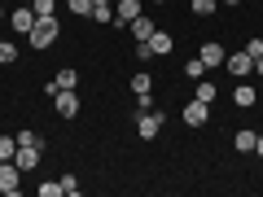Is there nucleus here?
<instances>
[{
	"label": "nucleus",
	"mask_w": 263,
	"mask_h": 197,
	"mask_svg": "<svg viewBox=\"0 0 263 197\" xmlns=\"http://www.w3.org/2000/svg\"><path fill=\"white\" fill-rule=\"evenodd\" d=\"M57 35H62V27H57V13H53V18H35V27H31L27 44L44 53V48H53V44H57Z\"/></svg>",
	"instance_id": "nucleus-1"
},
{
	"label": "nucleus",
	"mask_w": 263,
	"mask_h": 197,
	"mask_svg": "<svg viewBox=\"0 0 263 197\" xmlns=\"http://www.w3.org/2000/svg\"><path fill=\"white\" fill-rule=\"evenodd\" d=\"M224 70H228L233 79H254V57L246 53V48H237V53L224 57Z\"/></svg>",
	"instance_id": "nucleus-2"
},
{
	"label": "nucleus",
	"mask_w": 263,
	"mask_h": 197,
	"mask_svg": "<svg viewBox=\"0 0 263 197\" xmlns=\"http://www.w3.org/2000/svg\"><path fill=\"white\" fill-rule=\"evenodd\" d=\"M162 119H167V114H158V110H145V114H136V136H141V141H158Z\"/></svg>",
	"instance_id": "nucleus-3"
},
{
	"label": "nucleus",
	"mask_w": 263,
	"mask_h": 197,
	"mask_svg": "<svg viewBox=\"0 0 263 197\" xmlns=\"http://www.w3.org/2000/svg\"><path fill=\"white\" fill-rule=\"evenodd\" d=\"M0 193H5V197H18L22 193V167H18V162H0Z\"/></svg>",
	"instance_id": "nucleus-4"
},
{
	"label": "nucleus",
	"mask_w": 263,
	"mask_h": 197,
	"mask_svg": "<svg viewBox=\"0 0 263 197\" xmlns=\"http://www.w3.org/2000/svg\"><path fill=\"white\" fill-rule=\"evenodd\" d=\"M53 110L62 114V119H79V110H84V101H79L75 88H62V92L53 96Z\"/></svg>",
	"instance_id": "nucleus-5"
},
{
	"label": "nucleus",
	"mask_w": 263,
	"mask_h": 197,
	"mask_svg": "<svg viewBox=\"0 0 263 197\" xmlns=\"http://www.w3.org/2000/svg\"><path fill=\"white\" fill-rule=\"evenodd\" d=\"M145 13V0H114V27H132V18Z\"/></svg>",
	"instance_id": "nucleus-6"
},
{
	"label": "nucleus",
	"mask_w": 263,
	"mask_h": 197,
	"mask_svg": "<svg viewBox=\"0 0 263 197\" xmlns=\"http://www.w3.org/2000/svg\"><path fill=\"white\" fill-rule=\"evenodd\" d=\"M180 114H184L189 127H206V123H211V105H206V101H197V96H193V101H189Z\"/></svg>",
	"instance_id": "nucleus-7"
},
{
	"label": "nucleus",
	"mask_w": 263,
	"mask_h": 197,
	"mask_svg": "<svg viewBox=\"0 0 263 197\" xmlns=\"http://www.w3.org/2000/svg\"><path fill=\"white\" fill-rule=\"evenodd\" d=\"M254 101H259V88H254L250 79H237V84H233V105H241V110H254Z\"/></svg>",
	"instance_id": "nucleus-8"
},
{
	"label": "nucleus",
	"mask_w": 263,
	"mask_h": 197,
	"mask_svg": "<svg viewBox=\"0 0 263 197\" xmlns=\"http://www.w3.org/2000/svg\"><path fill=\"white\" fill-rule=\"evenodd\" d=\"M197 57L206 62V70H219V66H224V57H228V48H224V44H215V40H206Z\"/></svg>",
	"instance_id": "nucleus-9"
},
{
	"label": "nucleus",
	"mask_w": 263,
	"mask_h": 197,
	"mask_svg": "<svg viewBox=\"0 0 263 197\" xmlns=\"http://www.w3.org/2000/svg\"><path fill=\"white\" fill-rule=\"evenodd\" d=\"M154 31H158V22L149 18V9H145L141 18H132V40H136V44H141V40H149Z\"/></svg>",
	"instance_id": "nucleus-10"
},
{
	"label": "nucleus",
	"mask_w": 263,
	"mask_h": 197,
	"mask_svg": "<svg viewBox=\"0 0 263 197\" xmlns=\"http://www.w3.org/2000/svg\"><path fill=\"white\" fill-rule=\"evenodd\" d=\"M13 162H18V167H22V175H27V171H35V167H40V149H35V145H18Z\"/></svg>",
	"instance_id": "nucleus-11"
},
{
	"label": "nucleus",
	"mask_w": 263,
	"mask_h": 197,
	"mask_svg": "<svg viewBox=\"0 0 263 197\" xmlns=\"http://www.w3.org/2000/svg\"><path fill=\"white\" fill-rule=\"evenodd\" d=\"M145 44L154 48V57H167L171 48H176V40H171V31H162V27H158V31H154L149 40H145Z\"/></svg>",
	"instance_id": "nucleus-12"
},
{
	"label": "nucleus",
	"mask_w": 263,
	"mask_h": 197,
	"mask_svg": "<svg viewBox=\"0 0 263 197\" xmlns=\"http://www.w3.org/2000/svg\"><path fill=\"white\" fill-rule=\"evenodd\" d=\"M9 27L18 31V35H31V27H35V9H13L9 13Z\"/></svg>",
	"instance_id": "nucleus-13"
},
{
	"label": "nucleus",
	"mask_w": 263,
	"mask_h": 197,
	"mask_svg": "<svg viewBox=\"0 0 263 197\" xmlns=\"http://www.w3.org/2000/svg\"><path fill=\"white\" fill-rule=\"evenodd\" d=\"M193 96H197V101H206V105H215V96H219L215 79H197V84H193Z\"/></svg>",
	"instance_id": "nucleus-14"
},
{
	"label": "nucleus",
	"mask_w": 263,
	"mask_h": 197,
	"mask_svg": "<svg viewBox=\"0 0 263 197\" xmlns=\"http://www.w3.org/2000/svg\"><path fill=\"white\" fill-rule=\"evenodd\" d=\"M145 92H154V75L149 70H136L132 75V96H145Z\"/></svg>",
	"instance_id": "nucleus-15"
},
{
	"label": "nucleus",
	"mask_w": 263,
	"mask_h": 197,
	"mask_svg": "<svg viewBox=\"0 0 263 197\" xmlns=\"http://www.w3.org/2000/svg\"><path fill=\"white\" fill-rule=\"evenodd\" d=\"M237 153H254V145H259V131H250V127H241V131H237Z\"/></svg>",
	"instance_id": "nucleus-16"
},
{
	"label": "nucleus",
	"mask_w": 263,
	"mask_h": 197,
	"mask_svg": "<svg viewBox=\"0 0 263 197\" xmlns=\"http://www.w3.org/2000/svg\"><path fill=\"white\" fill-rule=\"evenodd\" d=\"M53 79H57V92H62V88H79V70H70V66H62Z\"/></svg>",
	"instance_id": "nucleus-17"
},
{
	"label": "nucleus",
	"mask_w": 263,
	"mask_h": 197,
	"mask_svg": "<svg viewBox=\"0 0 263 197\" xmlns=\"http://www.w3.org/2000/svg\"><path fill=\"white\" fill-rule=\"evenodd\" d=\"M206 75H211V70H206V62H202V57L184 62V79H193V84H197V79H206Z\"/></svg>",
	"instance_id": "nucleus-18"
},
{
	"label": "nucleus",
	"mask_w": 263,
	"mask_h": 197,
	"mask_svg": "<svg viewBox=\"0 0 263 197\" xmlns=\"http://www.w3.org/2000/svg\"><path fill=\"white\" fill-rule=\"evenodd\" d=\"M189 9H193L197 18H211V13L219 9V0H189Z\"/></svg>",
	"instance_id": "nucleus-19"
},
{
	"label": "nucleus",
	"mask_w": 263,
	"mask_h": 197,
	"mask_svg": "<svg viewBox=\"0 0 263 197\" xmlns=\"http://www.w3.org/2000/svg\"><path fill=\"white\" fill-rule=\"evenodd\" d=\"M92 22H101V27H114V5H92Z\"/></svg>",
	"instance_id": "nucleus-20"
},
{
	"label": "nucleus",
	"mask_w": 263,
	"mask_h": 197,
	"mask_svg": "<svg viewBox=\"0 0 263 197\" xmlns=\"http://www.w3.org/2000/svg\"><path fill=\"white\" fill-rule=\"evenodd\" d=\"M18 153V136H0V162H13Z\"/></svg>",
	"instance_id": "nucleus-21"
},
{
	"label": "nucleus",
	"mask_w": 263,
	"mask_h": 197,
	"mask_svg": "<svg viewBox=\"0 0 263 197\" xmlns=\"http://www.w3.org/2000/svg\"><path fill=\"white\" fill-rule=\"evenodd\" d=\"M18 62V44L13 40H0V66H13Z\"/></svg>",
	"instance_id": "nucleus-22"
},
{
	"label": "nucleus",
	"mask_w": 263,
	"mask_h": 197,
	"mask_svg": "<svg viewBox=\"0 0 263 197\" xmlns=\"http://www.w3.org/2000/svg\"><path fill=\"white\" fill-rule=\"evenodd\" d=\"M66 9L75 18H92V0H66Z\"/></svg>",
	"instance_id": "nucleus-23"
},
{
	"label": "nucleus",
	"mask_w": 263,
	"mask_h": 197,
	"mask_svg": "<svg viewBox=\"0 0 263 197\" xmlns=\"http://www.w3.org/2000/svg\"><path fill=\"white\" fill-rule=\"evenodd\" d=\"M31 9H35V18H53V13H57V0H31Z\"/></svg>",
	"instance_id": "nucleus-24"
},
{
	"label": "nucleus",
	"mask_w": 263,
	"mask_h": 197,
	"mask_svg": "<svg viewBox=\"0 0 263 197\" xmlns=\"http://www.w3.org/2000/svg\"><path fill=\"white\" fill-rule=\"evenodd\" d=\"M62 180V197H75L79 193V175H57Z\"/></svg>",
	"instance_id": "nucleus-25"
},
{
	"label": "nucleus",
	"mask_w": 263,
	"mask_h": 197,
	"mask_svg": "<svg viewBox=\"0 0 263 197\" xmlns=\"http://www.w3.org/2000/svg\"><path fill=\"white\" fill-rule=\"evenodd\" d=\"M40 197H62V180H44L40 184Z\"/></svg>",
	"instance_id": "nucleus-26"
},
{
	"label": "nucleus",
	"mask_w": 263,
	"mask_h": 197,
	"mask_svg": "<svg viewBox=\"0 0 263 197\" xmlns=\"http://www.w3.org/2000/svg\"><path fill=\"white\" fill-rule=\"evenodd\" d=\"M132 53H136V62H149V57H154V48H149V44H145V40H141V44L132 48Z\"/></svg>",
	"instance_id": "nucleus-27"
},
{
	"label": "nucleus",
	"mask_w": 263,
	"mask_h": 197,
	"mask_svg": "<svg viewBox=\"0 0 263 197\" xmlns=\"http://www.w3.org/2000/svg\"><path fill=\"white\" fill-rule=\"evenodd\" d=\"M145 110H154V92H145V96H136V114H145Z\"/></svg>",
	"instance_id": "nucleus-28"
},
{
	"label": "nucleus",
	"mask_w": 263,
	"mask_h": 197,
	"mask_svg": "<svg viewBox=\"0 0 263 197\" xmlns=\"http://www.w3.org/2000/svg\"><path fill=\"white\" fill-rule=\"evenodd\" d=\"M246 53H250V57H263V40H259V35L246 40Z\"/></svg>",
	"instance_id": "nucleus-29"
},
{
	"label": "nucleus",
	"mask_w": 263,
	"mask_h": 197,
	"mask_svg": "<svg viewBox=\"0 0 263 197\" xmlns=\"http://www.w3.org/2000/svg\"><path fill=\"white\" fill-rule=\"evenodd\" d=\"M254 75H263V57H254Z\"/></svg>",
	"instance_id": "nucleus-30"
},
{
	"label": "nucleus",
	"mask_w": 263,
	"mask_h": 197,
	"mask_svg": "<svg viewBox=\"0 0 263 197\" xmlns=\"http://www.w3.org/2000/svg\"><path fill=\"white\" fill-rule=\"evenodd\" d=\"M228 5H241V0H219V9H228Z\"/></svg>",
	"instance_id": "nucleus-31"
},
{
	"label": "nucleus",
	"mask_w": 263,
	"mask_h": 197,
	"mask_svg": "<svg viewBox=\"0 0 263 197\" xmlns=\"http://www.w3.org/2000/svg\"><path fill=\"white\" fill-rule=\"evenodd\" d=\"M254 153H259V158H263V136H259V145H254Z\"/></svg>",
	"instance_id": "nucleus-32"
},
{
	"label": "nucleus",
	"mask_w": 263,
	"mask_h": 197,
	"mask_svg": "<svg viewBox=\"0 0 263 197\" xmlns=\"http://www.w3.org/2000/svg\"><path fill=\"white\" fill-rule=\"evenodd\" d=\"M145 5H167V0H145Z\"/></svg>",
	"instance_id": "nucleus-33"
},
{
	"label": "nucleus",
	"mask_w": 263,
	"mask_h": 197,
	"mask_svg": "<svg viewBox=\"0 0 263 197\" xmlns=\"http://www.w3.org/2000/svg\"><path fill=\"white\" fill-rule=\"evenodd\" d=\"M5 18H9V13H5V5H0V22H5Z\"/></svg>",
	"instance_id": "nucleus-34"
},
{
	"label": "nucleus",
	"mask_w": 263,
	"mask_h": 197,
	"mask_svg": "<svg viewBox=\"0 0 263 197\" xmlns=\"http://www.w3.org/2000/svg\"><path fill=\"white\" fill-rule=\"evenodd\" d=\"M92 5H114V0H92Z\"/></svg>",
	"instance_id": "nucleus-35"
},
{
	"label": "nucleus",
	"mask_w": 263,
	"mask_h": 197,
	"mask_svg": "<svg viewBox=\"0 0 263 197\" xmlns=\"http://www.w3.org/2000/svg\"><path fill=\"white\" fill-rule=\"evenodd\" d=\"M0 5H9V0H0Z\"/></svg>",
	"instance_id": "nucleus-36"
},
{
	"label": "nucleus",
	"mask_w": 263,
	"mask_h": 197,
	"mask_svg": "<svg viewBox=\"0 0 263 197\" xmlns=\"http://www.w3.org/2000/svg\"><path fill=\"white\" fill-rule=\"evenodd\" d=\"M184 5H189V0H184Z\"/></svg>",
	"instance_id": "nucleus-37"
}]
</instances>
